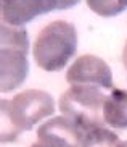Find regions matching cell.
<instances>
[{"mask_svg": "<svg viewBox=\"0 0 127 147\" xmlns=\"http://www.w3.org/2000/svg\"><path fill=\"white\" fill-rule=\"evenodd\" d=\"M55 100L40 89H27L11 100H2V142H13L23 131L53 115Z\"/></svg>", "mask_w": 127, "mask_h": 147, "instance_id": "cell-1", "label": "cell"}, {"mask_svg": "<svg viewBox=\"0 0 127 147\" xmlns=\"http://www.w3.org/2000/svg\"><path fill=\"white\" fill-rule=\"evenodd\" d=\"M77 49L76 28L71 23L56 20L48 23L37 34L32 47V55L45 71H58L64 68Z\"/></svg>", "mask_w": 127, "mask_h": 147, "instance_id": "cell-2", "label": "cell"}, {"mask_svg": "<svg viewBox=\"0 0 127 147\" xmlns=\"http://www.w3.org/2000/svg\"><path fill=\"white\" fill-rule=\"evenodd\" d=\"M105 94L97 86L72 84L59 97V112L74 121L84 133H89L95 128H102L105 123Z\"/></svg>", "mask_w": 127, "mask_h": 147, "instance_id": "cell-3", "label": "cell"}, {"mask_svg": "<svg viewBox=\"0 0 127 147\" xmlns=\"http://www.w3.org/2000/svg\"><path fill=\"white\" fill-rule=\"evenodd\" d=\"M27 50H29V39L24 28L2 24V45H0L2 92L16 89L26 79L29 71Z\"/></svg>", "mask_w": 127, "mask_h": 147, "instance_id": "cell-4", "label": "cell"}, {"mask_svg": "<svg viewBox=\"0 0 127 147\" xmlns=\"http://www.w3.org/2000/svg\"><path fill=\"white\" fill-rule=\"evenodd\" d=\"M0 3L3 24L23 28V24L40 15L71 8L79 3V0H0Z\"/></svg>", "mask_w": 127, "mask_h": 147, "instance_id": "cell-5", "label": "cell"}, {"mask_svg": "<svg viewBox=\"0 0 127 147\" xmlns=\"http://www.w3.org/2000/svg\"><path fill=\"white\" fill-rule=\"evenodd\" d=\"M66 79L69 84H89L102 89H113L111 68L95 55H82L69 66Z\"/></svg>", "mask_w": 127, "mask_h": 147, "instance_id": "cell-6", "label": "cell"}, {"mask_svg": "<svg viewBox=\"0 0 127 147\" xmlns=\"http://www.w3.org/2000/svg\"><path fill=\"white\" fill-rule=\"evenodd\" d=\"M85 133L66 117H55L37 129V141L50 147H82Z\"/></svg>", "mask_w": 127, "mask_h": 147, "instance_id": "cell-7", "label": "cell"}, {"mask_svg": "<svg viewBox=\"0 0 127 147\" xmlns=\"http://www.w3.org/2000/svg\"><path fill=\"white\" fill-rule=\"evenodd\" d=\"M103 118L105 123L111 128L124 129L127 128V91L113 89L106 97L103 107Z\"/></svg>", "mask_w": 127, "mask_h": 147, "instance_id": "cell-8", "label": "cell"}, {"mask_svg": "<svg viewBox=\"0 0 127 147\" xmlns=\"http://www.w3.org/2000/svg\"><path fill=\"white\" fill-rule=\"evenodd\" d=\"M82 147H122V142L119 141L118 134L102 126L85 133Z\"/></svg>", "mask_w": 127, "mask_h": 147, "instance_id": "cell-9", "label": "cell"}, {"mask_svg": "<svg viewBox=\"0 0 127 147\" xmlns=\"http://www.w3.org/2000/svg\"><path fill=\"white\" fill-rule=\"evenodd\" d=\"M89 8L100 16H116L127 7V0H85Z\"/></svg>", "mask_w": 127, "mask_h": 147, "instance_id": "cell-10", "label": "cell"}, {"mask_svg": "<svg viewBox=\"0 0 127 147\" xmlns=\"http://www.w3.org/2000/svg\"><path fill=\"white\" fill-rule=\"evenodd\" d=\"M122 61H124V66L127 68V42L124 45V50H122Z\"/></svg>", "mask_w": 127, "mask_h": 147, "instance_id": "cell-11", "label": "cell"}, {"mask_svg": "<svg viewBox=\"0 0 127 147\" xmlns=\"http://www.w3.org/2000/svg\"><path fill=\"white\" fill-rule=\"evenodd\" d=\"M31 147H50V146H47V144H43V142H40V141H35L34 144Z\"/></svg>", "mask_w": 127, "mask_h": 147, "instance_id": "cell-12", "label": "cell"}, {"mask_svg": "<svg viewBox=\"0 0 127 147\" xmlns=\"http://www.w3.org/2000/svg\"><path fill=\"white\" fill-rule=\"evenodd\" d=\"M122 147H127V141H126V142H122Z\"/></svg>", "mask_w": 127, "mask_h": 147, "instance_id": "cell-13", "label": "cell"}]
</instances>
